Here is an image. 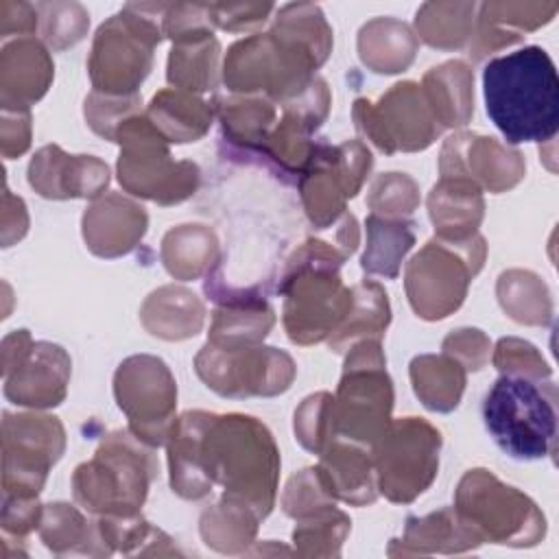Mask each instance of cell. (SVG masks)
Wrapping results in <instances>:
<instances>
[{
    "mask_svg": "<svg viewBox=\"0 0 559 559\" xmlns=\"http://www.w3.org/2000/svg\"><path fill=\"white\" fill-rule=\"evenodd\" d=\"M489 120L509 144L550 142L559 129V79L542 46L491 59L483 70Z\"/></svg>",
    "mask_w": 559,
    "mask_h": 559,
    "instance_id": "1",
    "label": "cell"
},
{
    "mask_svg": "<svg viewBox=\"0 0 559 559\" xmlns=\"http://www.w3.org/2000/svg\"><path fill=\"white\" fill-rule=\"evenodd\" d=\"M201 463L223 496L251 507L264 520L275 507L280 450L271 430L245 413H212L203 439Z\"/></svg>",
    "mask_w": 559,
    "mask_h": 559,
    "instance_id": "2",
    "label": "cell"
},
{
    "mask_svg": "<svg viewBox=\"0 0 559 559\" xmlns=\"http://www.w3.org/2000/svg\"><path fill=\"white\" fill-rule=\"evenodd\" d=\"M347 258L334 238H308L286 260L277 293L284 295L282 323L293 343L328 341L349 312L352 288L338 275Z\"/></svg>",
    "mask_w": 559,
    "mask_h": 559,
    "instance_id": "3",
    "label": "cell"
},
{
    "mask_svg": "<svg viewBox=\"0 0 559 559\" xmlns=\"http://www.w3.org/2000/svg\"><path fill=\"white\" fill-rule=\"evenodd\" d=\"M155 448L142 443L129 428L103 437L90 461L76 465L72 493L92 515L127 518L140 513L157 476Z\"/></svg>",
    "mask_w": 559,
    "mask_h": 559,
    "instance_id": "4",
    "label": "cell"
},
{
    "mask_svg": "<svg viewBox=\"0 0 559 559\" xmlns=\"http://www.w3.org/2000/svg\"><path fill=\"white\" fill-rule=\"evenodd\" d=\"M557 395L550 380L504 376L483 400V421L496 445L518 461L555 456Z\"/></svg>",
    "mask_w": 559,
    "mask_h": 559,
    "instance_id": "5",
    "label": "cell"
},
{
    "mask_svg": "<svg viewBox=\"0 0 559 559\" xmlns=\"http://www.w3.org/2000/svg\"><path fill=\"white\" fill-rule=\"evenodd\" d=\"M166 4H124L105 20L92 41L87 72L94 92L109 96L140 94L153 68V50L162 41Z\"/></svg>",
    "mask_w": 559,
    "mask_h": 559,
    "instance_id": "6",
    "label": "cell"
},
{
    "mask_svg": "<svg viewBox=\"0 0 559 559\" xmlns=\"http://www.w3.org/2000/svg\"><path fill=\"white\" fill-rule=\"evenodd\" d=\"M120 144L116 164L118 181L124 192L153 201L157 205H175L190 199L201 181V170L190 159H175L168 140L153 127L146 114L129 116L114 138Z\"/></svg>",
    "mask_w": 559,
    "mask_h": 559,
    "instance_id": "7",
    "label": "cell"
},
{
    "mask_svg": "<svg viewBox=\"0 0 559 559\" xmlns=\"http://www.w3.org/2000/svg\"><path fill=\"white\" fill-rule=\"evenodd\" d=\"M454 509L483 542L531 548L546 535V518L539 507L485 467L463 474L454 491Z\"/></svg>",
    "mask_w": 559,
    "mask_h": 559,
    "instance_id": "8",
    "label": "cell"
},
{
    "mask_svg": "<svg viewBox=\"0 0 559 559\" xmlns=\"http://www.w3.org/2000/svg\"><path fill=\"white\" fill-rule=\"evenodd\" d=\"M393 382L386 373L382 341L362 338L347 349L334 395L338 439L371 448L391 424Z\"/></svg>",
    "mask_w": 559,
    "mask_h": 559,
    "instance_id": "9",
    "label": "cell"
},
{
    "mask_svg": "<svg viewBox=\"0 0 559 559\" xmlns=\"http://www.w3.org/2000/svg\"><path fill=\"white\" fill-rule=\"evenodd\" d=\"M487 245L480 234L448 242L432 238L411 258L404 288L413 312L426 321H439L461 308L472 280L485 264Z\"/></svg>",
    "mask_w": 559,
    "mask_h": 559,
    "instance_id": "10",
    "label": "cell"
},
{
    "mask_svg": "<svg viewBox=\"0 0 559 559\" xmlns=\"http://www.w3.org/2000/svg\"><path fill=\"white\" fill-rule=\"evenodd\" d=\"M441 443V432L424 417L391 419L369 448L378 493L395 504L419 498L437 478Z\"/></svg>",
    "mask_w": 559,
    "mask_h": 559,
    "instance_id": "11",
    "label": "cell"
},
{
    "mask_svg": "<svg viewBox=\"0 0 559 559\" xmlns=\"http://www.w3.org/2000/svg\"><path fill=\"white\" fill-rule=\"evenodd\" d=\"M194 371L207 389L223 397H275L290 389L297 365L284 349L269 345L221 347L205 343L197 358Z\"/></svg>",
    "mask_w": 559,
    "mask_h": 559,
    "instance_id": "12",
    "label": "cell"
},
{
    "mask_svg": "<svg viewBox=\"0 0 559 559\" xmlns=\"http://www.w3.org/2000/svg\"><path fill=\"white\" fill-rule=\"evenodd\" d=\"M114 397L129 430L146 445H166L177 421V382L168 365L151 354L124 358L114 373Z\"/></svg>",
    "mask_w": 559,
    "mask_h": 559,
    "instance_id": "13",
    "label": "cell"
},
{
    "mask_svg": "<svg viewBox=\"0 0 559 559\" xmlns=\"http://www.w3.org/2000/svg\"><path fill=\"white\" fill-rule=\"evenodd\" d=\"M354 127L378 151L415 153L428 148L441 133L421 85L402 81L391 85L378 100H354Z\"/></svg>",
    "mask_w": 559,
    "mask_h": 559,
    "instance_id": "14",
    "label": "cell"
},
{
    "mask_svg": "<svg viewBox=\"0 0 559 559\" xmlns=\"http://www.w3.org/2000/svg\"><path fill=\"white\" fill-rule=\"evenodd\" d=\"M371 166L373 157L365 142L345 140L332 146L319 140L314 157L297 183L314 229H330L347 212V201L360 192Z\"/></svg>",
    "mask_w": 559,
    "mask_h": 559,
    "instance_id": "15",
    "label": "cell"
},
{
    "mask_svg": "<svg viewBox=\"0 0 559 559\" xmlns=\"http://www.w3.org/2000/svg\"><path fill=\"white\" fill-rule=\"evenodd\" d=\"M2 417V493L35 498L66 450L63 424L46 413Z\"/></svg>",
    "mask_w": 559,
    "mask_h": 559,
    "instance_id": "16",
    "label": "cell"
},
{
    "mask_svg": "<svg viewBox=\"0 0 559 559\" xmlns=\"http://www.w3.org/2000/svg\"><path fill=\"white\" fill-rule=\"evenodd\" d=\"M524 173L526 162L522 153L491 135L459 131L441 146L439 175L467 179L483 192H507L524 179Z\"/></svg>",
    "mask_w": 559,
    "mask_h": 559,
    "instance_id": "17",
    "label": "cell"
},
{
    "mask_svg": "<svg viewBox=\"0 0 559 559\" xmlns=\"http://www.w3.org/2000/svg\"><path fill=\"white\" fill-rule=\"evenodd\" d=\"M28 183L44 199H98L109 186V166L94 155H68L57 144L41 146L28 164Z\"/></svg>",
    "mask_w": 559,
    "mask_h": 559,
    "instance_id": "18",
    "label": "cell"
},
{
    "mask_svg": "<svg viewBox=\"0 0 559 559\" xmlns=\"http://www.w3.org/2000/svg\"><path fill=\"white\" fill-rule=\"evenodd\" d=\"M72 360L61 345L35 341L20 362L4 373V395L9 402L28 408L59 406L68 395Z\"/></svg>",
    "mask_w": 559,
    "mask_h": 559,
    "instance_id": "19",
    "label": "cell"
},
{
    "mask_svg": "<svg viewBox=\"0 0 559 559\" xmlns=\"http://www.w3.org/2000/svg\"><path fill=\"white\" fill-rule=\"evenodd\" d=\"M148 227L146 210L120 192L94 199L81 218L85 247L98 258H120L131 253Z\"/></svg>",
    "mask_w": 559,
    "mask_h": 559,
    "instance_id": "20",
    "label": "cell"
},
{
    "mask_svg": "<svg viewBox=\"0 0 559 559\" xmlns=\"http://www.w3.org/2000/svg\"><path fill=\"white\" fill-rule=\"evenodd\" d=\"M55 63L48 48L35 37H17L0 50V105L31 109L50 87Z\"/></svg>",
    "mask_w": 559,
    "mask_h": 559,
    "instance_id": "21",
    "label": "cell"
},
{
    "mask_svg": "<svg viewBox=\"0 0 559 559\" xmlns=\"http://www.w3.org/2000/svg\"><path fill=\"white\" fill-rule=\"evenodd\" d=\"M476 15L469 55L483 61L487 55L522 41L524 33L548 24L559 4L557 2H483Z\"/></svg>",
    "mask_w": 559,
    "mask_h": 559,
    "instance_id": "22",
    "label": "cell"
},
{
    "mask_svg": "<svg viewBox=\"0 0 559 559\" xmlns=\"http://www.w3.org/2000/svg\"><path fill=\"white\" fill-rule=\"evenodd\" d=\"M483 544V537L456 513L454 507H443L428 515H408L402 539H391L389 557H421V555H454L467 552Z\"/></svg>",
    "mask_w": 559,
    "mask_h": 559,
    "instance_id": "23",
    "label": "cell"
},
{
    "mask_svg": "<svg viewBox=\"0 0 559 559\" xmlns=\"http://www.w3.org/2000/svg\"><path fill=\"white\" fill-rule=\"evenodd\" d=\"M328 493L352 507L373 504L378 498L371 450L354 441L334 439L317 465Z\"/></svg>",
    "mask_w": 559,
    "mask_h": 559,
    "instance_id": "24",
    "label": "cell"
},
{
    "mask_svg": "<svg viewBox=\"0 0 559 559\" xmlns=\"http://www.w3.org/2000/svg\"><path fill=\"white\" fill-rule=\"evenodd\" d=\"M210 417L207 411H186L177 417L166 443L170 489L183 500H201L214 487L201 463V439Z\"/></svg>",
    "mask_w": 559,
    "mask_h": 559,
    "instance_id": "25",
    "label": "cell"
},
{
    "mask_svg": "<svg viewBox=\"0 0 559 559\" xmlns=\"http://www.w3.org/2000/svg\"><path fill=\"white\" fill-rule=\"evenodd\" d=\"M428 216L435 238L461 242L478 234L485 216L483 190L461 177H441L428 194Z\"/></svg>",
    "mask_w": 559,
    "mask_h": 559,
    "instance_id": "26",
    "label": "cell"
},
{
    "mask_svg": "<svg viewBox=\"0 0 559 559\" xmlns=\"http://www.w3.org/2000/svg\"><path fill=\"white\" fill-rule=\"evenodd\" d=\"M140 321L151 336L186 341L203 330L205 306L190 288L166 284L144 299Z\"/></svg>",
    "mask_w": 559,
    "mask_h": 559,
    "instance_id": "27",
    "label": "cell"
},
{
    "mask_svg": "<svg viewBox=\"0 0 559 559\" xmlns=\"http://www.w3.org/2000/svg\"><path fill=\"white\" fill-rule=\"evenodd\" d=\"M216 301L207 343L221 347L260 345L275 325V312L260 295L240 293Z\"/></svg>",
    "mask_w": 559,
    "mask_h": 559,
    "instance_id": "28",
    "label": "cell"
},
{
    "mask_svg": "<svg viewBox=\"0 0 559 559\" xmlns=\"http://www.w3.org/2000/svg\"><path fill=\"white\" fill-rule=\"evenodd\" d=\"M421 92L441 129L465 127L474 116V70L459 59L430 68Z\"/></svg>",
    "mask_w": 559,
    "mask_h": 559,
    "instance_id": "29",
    "label": "cell"
},
{
    "mask_svg": "<svg viewBox=\"0 0 559 559\" xmlns=\"http://www.w3.org/2000/svg\"><path fill=\"white\" fill-rule=\"evenodd\" d=\"M144 114L170 144H188L210 131L214 105L199 94L166 87L151 98Z\"/></svg>",
    "mask_w": 559,
    "mask_h": 559,
    "instance_id": "30",
    "label": "cell"
},
{
    "mask_svg": "<svg viewBox=\"0 0 559 559\" xmlns=\"http://www.w3.org/2000/svg\"><path fill=\"white\" fill-rule=\"evenodd\" d=\"M419 39L395 17H373L358 31V57L376 74L404 72L417 55Z\"/></svg>",
    "mask_w": 559,
    "mask_h": 559,
    "instance_id": "31",
    "label": "cell"
},
{
    "mask_svg": "<svg viewBox=\"0 0 559 559\" xmlns=\"http://www.w3.org/2000/svg\"><path fill=\"white\" fill-rule=\"evenodd\" d=\"M214 114L221 120L223 135L238 148L262 153V146L277 122L275 103L266 96L231 94L214 103Z\"/></svg>",
    "mask_w": 559,
    "mask_h": 559,
    "instance_id": "32",
    "label": "cell"
},
{
    "mask_svg": "<svg viewBox=\"0 0 559 559\" xmlns=\"http://www.w3.org/2000/svg\"><path fill=\"white\" fill-rule=\"evenodd\" d=\"M389 323H391V306H389L386 290L373 280H362L356 286H352V308L341 321V325L330 334L328 345L332 352L343 354L356 341H362V338L382 341Z\"/></svg>",
    "mask_w": 559,
    "mask_h": 559,
    "instance_id": "33",
    "label": "cell"
},
{
    "mask_svg": "<svg viewBox=\"0 0 559 559\" xmlns=\"http://www.w3.org/2000/svg\"><path fill=\"white\" fill-rule=\"evenodd\" d=\"M39 537L48 550L55 555H92L107 557L111 555L100 539L96 520L90 522L74 504L50 502L44 504Z\"/></svg>",
    "mask_w": 559,
    "mask_h": 559,
    "instance_id": "34",
    "label": "cell"
},
{
    "mask_svg": "<svg viewBox=\"0 0 559 559\" xmlns=\"http://www.w3.org/2000/svg\"><path fill=\"white\" fill-rule=\"evenodd\" d=\"M411 384L419 402L435 413H452L463 397L467 369L448 354H421L411 360Z\"/></svg>",
    "mask_w": 559,
    "mask_h": 559,
    "instance_id": "35",
    "label": "cell"
},
{
    "mask_svg": "<svg viewBox=\"0 0 559 559\" xmlns=\"http://www.w3.org/2000/svg\"><path fill=\"white\" fill-rule=\"evenodd\" d=\"M159 255L175 280H199L218 262V238L205 225H177L162 238Z\"/></svg>",
    "mask_w": 559,
    "mask_h": 559,
    "instance_id": "36",
    "label": "cell"
},
{
    "mask_svg": "<svg viewBox=\"0 0 559 559\" xmlns=\"http://www.w3.org/2000/svg\"><path fill=\"white\" fill-rule=\"evenodd\" d=\"M221 44L214 35H203L194 39H183L173 44L166 79L175 90L190 94L210 92L221 79Z\"/></svg>",
    "mask_w": 559,
    "mask_h": 559,
    "instance_id": "37",
    "label": "cell"
},
{
    "mask_svg": "<svg viewBox=\"0 0 559 559\" xmlns=\"http://www.w3.org/2000/svg\"><path fill=\"white\" fill-rule=\"evenodd\" d=\"M260 515L231 498L221 496V500L203 509L199 518V533L205 546L223 555H240L253 544Z\"/></svg>",
    "mask_w": 559,
    "mask_h": 559,
    "instance_id": "38",
    "label": "cell"
},
{
    "mask_svg": "<svg viewBox=\"0 0 559 559\" xmlns=\"http://www.w3.org/2000/svg\"><path fill=\"white\" fill-rule=\"evenodd\" d=\"M367 245L360 258V266L369 275L395 280L406 253L415 245V223L406 218H384L369 214L365 221Z\"/></svg>",
    "mask_w": 559,
    "mask_h": 559,
    "instance_id": "39",
    "label": "cell"
},
{
    "mask_svg": "<svg viewBox=\"0 0 559 559\" xmlns=\"http://www.w3.org/2000/svg\"><path fill=\"white\" fill-rule=\"evenodd\" d=\"M474 2H426L415 13V35L437 50H459L472 41Z\"/></svg>",
    "mask_w": 559,
    "mask_h": 559,
    "instance_id": "40",
    "label": "cell"
},
{
    "mask_svg": "<svg viewBox=\"0 0 559 559\" xmlns=\"http://www.w3.org/2000/svg\"><path fill=\"white\" fill-rule=\"evenodd\" d=\"M496 295L502 310L522 325H548L552 321V297L546 282L524 269L500 273Z\"/></svg>",
    "mask_w": 559,
    "mask_h": 559,
    "instance_id": "41",
    "label": "cell"
},
{
    "mask_svg": "<svg viewBox=\"0 0 559 559\" xmlns=\"http://www.w3.org/2000/svg\"><path fill=\"white\" fill-rule=\"evenodd\" d=\"M314 129L293 114H282V118L271 129L262 155L269 157L284 175H295L297 179L310 166L319 140L312 138Z\"/></svg>",
    "mask_w": 559,
    "mask_h": 559,
    "instance_id": "42",
    "label": "cell"
},
{
    "mask_svg": "<svg viewBox=\"0 0 559 559\" xmlns=\"http://www.w3.org/2000/svg\"><path fill=\"white\" fill-rule=\"evenodd\" d=\"M293 544L301 557H338L352 531V520L336 504L295 520Z\"/></svg>",
    "mask_w": 559,
    "mask_h": 559,
    "instance_id": "43",
    "label": "cell"
},
{
    "mask_svg": "<svg viewBox=\"0 0 559 559\" xmlns=\"http://www.w3.org/2000/svg\"><path fill=\"white\" fill-rule=\"evenodd\" d=\"M293 430L304 450L321 454L334 439H338L334 424V395L328 391L308 395L295 411Z\"/></svg>",
    "mask_w": 559,
    "mask_h": 559,
    "instance_id": "44",
    "label": "cell"
},
{
    "mask_svg": "<svg viewBox=\"0 0 559 559\" xmlns=\"http://www.w3.org/2000/svg\"><path fill=\"white\" fill-rule=\"evenodd\" d=\"M39 26L44 44L52 50H66L79 44L90 28V13L79 2H39Z\"/></svg>",
    "mask_w": 559,
    "mask_h": 559,
    "instance_id": "45",
    "label": "cell"
},
{
    "mask_svg": "<svg viewBox=\"0 0 559 559\" xmlns=\"http://www.w3.org/2000/svg\"><path fill=\"white\" fill-rule=\"evenodd\" d=\"M419 205V186L406 173H382L367 192L371 214L384 218H404Z\"/></svg>",
    "mask_w": 559,
    "mask_h": 559,
    "instance_id": "46",
    "label": "cell"
},
{
    "mask_svg": "<svg viewBox=\"0 0 559 559\" xmlns=\"http://www.w3.org/2000/svg\"><path fill=\"white\" fill-rule=\"evenodd\" d=\"M142 111V96L140 94H131V96H109V94H100V92H90L83 105V114H85V122L90 124V129L114 142L118 127L133 114Z\"/></svg>",
    "mask_w": 559,
    "mask_h": 559,
    "instance_id": "47",
    "label": "cell"
},
{
    "mask_svg": "<svg viewBox=\"0 0 559 559\" xmlns=\"http://www.w3.org/2000/svg\"><path fill=\"white\" fill-rule=\"evenodd\" d=\"M332 504H336V500L328 493L317 467H304L293 474L282 491V509L293 520L306 518Z\"/></svg>",
    "mask_w": 559,
    "mask_h": 559,
    "instance_id": "48",
    "label": "cell"
},
{
    "mask_svg": "<svg viewBox=\"0 0 559 559\" xmlns=\"http://www.w3.org/2000/svg\"><path fill=\"white\" fill-rule=\"evenodd\" d=\"M493 367L504 376H520L531 380H550V367L539 349L522 338L504 336L491 352Z\"/></svg>",
    "mask_w": 559,
    "mask_h": 559,
    "instance_id": "49",
    "label": "cell"
},
{
    "mask_svg": "<svg viewBox=\"0 0 559 559\" xmlns=\"http://www.w3.org/2000/svg\"><path fill=\"white\" fill-rule=\"evenodd\" d=\"M441 349L459 360L467 371H480L489 362L491 341L478 328H459L443 338Z\"/></svg>",
    "mask_w": 559,
    "mask_h": 559,
    "instance_id": "50",
    "label": "cell"
},
{
    "mask_svg": "<svg viewBox=\"0 0 559 559\" xmlns=\"http://www.w3.org/2000/svg\"><path fill=\"white\" fill-rule=\"evenodd\" d=\"M210 20L214 28H223L229 33L253 31L262 26L269 15L275 11L273 4L262 2H229V4H207Z\"/></svg>",
    "mask_w": 559,
    "mask_h": 559,
    "instance_id": "51",
    "label": "cell"
},
{
    "mask_svg": "<svg viewBox=\"0 0 559 559\" xmlns=\"http://www.w3.org/2000/svg\"><path fill=\"white\" fill-rule=\"evenodd\" d=\"M44 513V504H39L37 496H4L2 493V535L11 539L24 542L26 535H31L35 528H39Z\"/></svg>",
    "mask_w": 559,
    "mask_h": 559,
    "instance_id": "52",
    "label": "cell"
},
{
    "mask_svg": "<svg viewBox=\"0 0 559 559\" xmlns=\"http://www.w3.org/2000/svg\"><path fill=\"white\" fill-rule=\"evenodd\" d=\"M2 157L15 159L24 155L31 146V109H7L2 107Z\"/></svg>",
    "mask_w": 559,
    "mask_h": 559,
    "instance_id": "53",
    "label": "cell"
},
{
    "mask_svg": "<svg viewBox=\"0 0 559 559\" xmlns=\"http://www.w3.org/2000/svg\"><path fill=\"white\" fill-rule=\"evenodd\" d=\"M39 22V13L35 4L28 2H0V37L7 39L11 35L17 37H33Z\"/></svg>",
    "mask_w": 559,
    "mask_h": 559,
    "instance_id": "54",
    "label": "cell"
},
{
    "mask_svg": "<svg viewBox=\"0 0 559 559\" xmlns=\"http://www.w3.org/2000/svg\"><path fill=\"white\" fill-rule=\"evenodd\" d=\"M2 245L11 247L15 240L24 238L28 229V212L20 197L11 194L9 188H4V205H2Z\"/></svg>",
    "mask_w": 559,
    "mask_h": 559,
    "instance_id": "55",
    "label": "cell"
}]
</instances>
